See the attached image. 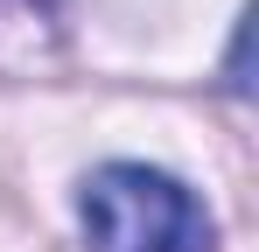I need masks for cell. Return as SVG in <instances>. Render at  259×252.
<instances>
[{
    "label": "cell",
    "instance_id": "cell-1",
    "mask_svg": "<svg viewBox=\"0 0 259 252\" xmlns=\"http://www.w3.org/2000/svg\"><path fill=\"white\" fill-rule=\"evenodd\" d=\"M84 231L91 252H210L203 203L154 168H98L84 189Z\"/></svg>",
    "mask_w": 259,
    "mask_h": 252
}]
</instances>
